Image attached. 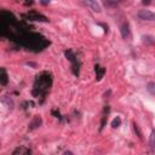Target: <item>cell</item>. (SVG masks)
I'll return each mask as SVG.
<instances>
[{
  "label": "cell",
  "mask_w": 155,
  "mask_h": 155,
  "mask_svg": "<svg viewBox=\"0 0 155 155\" xmlns=\"http://www.w3.org/2000/svg\"><path fill=\"white\" fill-rule=\"evenodd\" d=\"M121 35H122V38L126 39V38H129L130 36V27L127 23H124L121 25Z\"/></svg>",
  "instance_id": "277c9868"
},
{
  "label": "cell",
  "mask_w": 155,
  "mask_h": 155,
  "mask_svg": "<svg viewBox=\"0 0 155 155\" xmlns=\"http://www.w3.org/2000/svg\"><path fill=\"white\" fill-rule=\"evenodd\" d=\"M147 90L149 91V93L151 95V96H154L155 95V83H149L148 85H147Z\"/></svg>",
  "instance_id": "ba28073f"
},
{
  "label": "cell",
  "mask_w": 155,
  "mask_h": 155,
  "mask_svg": "<svg viewBox=\"0 0 155 155\" xmlns=\"http://www.w3.org/2000/svg\"><path fill=\"white\" fill-rule=\"evenodd\" d=\"M83 1L92 11H95V12H99V11H101V5L98 4L97 0H83Z\"/></svg>",
  "instance_id": "7a4b0ae2"
},
{
  "label": "cell",
  "mask_w": 155,
  "mask_h": 155,
  "mask_svg": "<svg viewBox=\"0 0 155 155\" xmlns=\"http://www.w3.org/2000/svg\"><path fill=\"white\" fill-rule=\"evenodd\" d=\"M41 124H42L41 117L40 116H35L34 119H33V121L29 124V129L30 130H34V129H36V127H39Z\"/></svg>",
  "instance_id": "3957f363"
},
{
  "label": "cell",
  "mask_w": 155,
  "mask_h": 155,
  "mask_svg": "<svg viewBox=\"0 0 155 155\" xmlns=\"http://www.w3.org/2000/svg\"><path fill=\"white\" fill-rule=\"evenodd\" d=\"M133 130H134V132H137V134H138V137H139V138H142V133H141V130H139V127H138V125H136V124H133Z\"/></svg>",
  "instance_id": "7c38bea8"
},
{
  "label": "cell",
  "mask_w": 155,
  "mask_h": 155,
  "mask_svg": "<svg viewBox=\"0 0 155 155\" xmlns=\"http://www.w3.org/2000/svg\"><path fill=\"white\" fill-rule=\"evenodd\" d=\"M138 17L143 21H154L155 15L149 10H139L138 11Z\"/></svg>",
  "instance_id": "6da1fadb"
},
{
  "label": "cell",
  "mask_w": 155,
  "mask_h": 155,
  "mask_svg": "<svg viewBox=\"0 0 155 155\" xmlns=\"http://www.w3.org/2000/svg\"><path fill=\"white\" fill-rule=\"evenodd\" d=\"M143 42H145V44H153V42H154V39H153V36H150V35L143 36Z\"/></svg>",
  "instance_id": "30bf717a"
},
{
  "label": "cell",
  "mask_w": 155,
  "mask_h": 155,
  "mask_svg": "<svg viewBox=\"0 0 155 155\" xmlns=\"http://www.w3.org/2000/svg\"><path fill=\"white\" fill-rule=\"evenodd\" d=\"M28 17L30 18V20H33V21H42V22H46L47 21L46 17H44L41 15H38V13H29Z\"/></svg>",
  "instance_id": "5b68a950"
},
{
  "label": "cell",
  "mask_w": 155,
  "mask_h": 155,
  "mask_svg": "<svg viewBox=\"0 0 155 155\" xmlns=\"http://www.w3.org/2000/svg\"><path fill=\"white\" fill-rule=\"evenodd\" d=\"M144 5H150L151 4V0H143V1H142Z\"/></svg>",
  "instance_id": "9a60e30c"
},
{
  "label": "cell",
  "mask_w": 155,
  "mask_h": 155,
  "mask_svg": "<svg viewBox=\"0 0 155 155\" xmlns=\"http://www.w3.org/2000/svg\"><path fill=\"white\" fill-rule=\"evenodd\" d=\"M120 124H121V119H120L119 116L115 117V119L112 121V126L114 127V129H116V127H119V126H120Z\"/></svg>",
  "instance_id": "9c48e42d"
},
{
  "label": "cell",
  "mask_w": 155,
  "mask_h": 155,
  "mask_svg": "<svg viewBox=\"0 0 155 155\" xmlns=\"http://www.w3.org/2000/svg\"><path fill=\"white\" fill-rule=\"evenodd\" d=\"M40 3L42 5H47V4H50V0H40Z\"/></svg>",
  "instance_id": "5bb4252c"
},
{
  "label": "cell",
  "mask_w": 155,
  "mask_h": 155,
  "mask_svg": "<svg viewBox=\"0 0 155 155\" xmlns=\"http://www.w3.org/2000/svg\"><path fill=\"white\" fill-rule=\"evenodd\" d=\"M96 75H97V80H101L104 75V69L101 67H96Z\"/></svg>",
  "instance_id": "52a82bcc"
},
{
  "label": "cell",
  "mask_w": 155,
  "mask_h": 155,
  "mask_svg": "<svg viewBox=\"0 0 155 155\" xmlns=\"http://www.w3.org/2000/svg\"><path fill=\"white\" fill-rule=\"evenodd\" d=\"M32 151H30V149H28V148H24V147H21V148H17V149H15L13 150V155H16V154H20V155H22V154H30Z\"/></svg>",
  "instance_id": "8992f818"
},
{
  "label": "cell",
  "mask_w": 155,
  "mask_h": 155,
  "mask_svg": "<svg viewBox=\"0 0 155 155\" xmlns=\"http://www.w3.org/2000/svg\"><path fill=\"white\" fill-rule=\"evenodd\" d=\"M150 147L154 148V132H151L150 134Z\"/></svg>",
  "instance_id": "4fadbf2b"
},
{
  "label": "cell",
  "mask_w": 155,
  "mask_h": 155,
  "mask_svg": "<svg viewBox=\"0 0 155 155\" xmlns=\"http://www.w3.org/2000/svg\"><path fill=\"white\" fill-rule=\"evenodd\" d=\"M66 56H67V57H68L71 62H74V61H75V56L73 54V52H71V51H67V52H66Z\"/></svg>",
  "instance_id": "8fae6325"
}]
</instances>
